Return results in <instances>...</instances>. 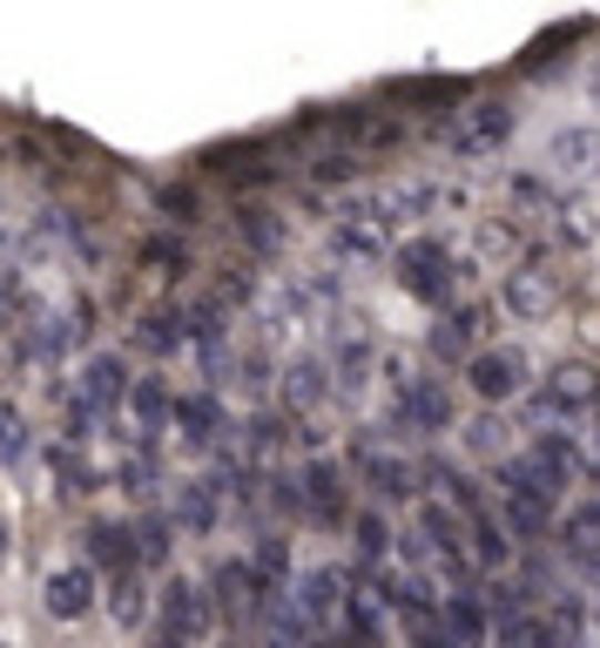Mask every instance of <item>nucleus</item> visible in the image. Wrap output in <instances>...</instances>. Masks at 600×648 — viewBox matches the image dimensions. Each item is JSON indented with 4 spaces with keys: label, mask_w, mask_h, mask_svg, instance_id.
<instances>
[{
    "label": "nucleus",
    "mask_w": 600,
    "mask_h": 648,
    "mask_svg": "<svg viewBox=\"0 0 600 648\" xmlns=\"http://www.w3.org/2000/svg\"><path fill=\"white\" fill-rule=\"evenodd\" d=\"M223 514H230V500H223V479H190L183 494H176V507H169L176 534H190V540L216 534V527H223Z\"/></svg>",
    "instance_id": "4468645a"
},
{
    "label": "nucleus",
    "mask_w": 600,
    "mask_h": 648,
    "mask_svg": "<svg viewBox=\"0 0 600 648\" xmlns=\"http://www.w3.org/2000/svg\"><path fill=\"white\" fill-rule=\"evenodd\" d=\"M587 89H593V95H600V61H593V68H587Z\"/></svg>",
    "instance_id": "2f4dec72"
},
{
    "label": "nucleus",
    "mask_w": 600,
    "mask_h": 648,
    "mask_svg": "<svg viewBox=\"0 0 600 648\" xmlns=\"http://www.w3.org/2000/svg\"><path fill=\"white\" fill-rule=\"evenodd\" d=\"M506 554H512V547H506V527L479 514V520H472V560H479V567H506Z\"/></svg>",
    "instance_id": "bb28decb"
},
{
    "label": "nucleus",
    "mask_w": 600,
    "mask_h": 648,
    "mask_svg": "<svg viewBox=\"0 0 600 648\" xmlns=\"http://www.w3.org/2000/svg\"><path fill=\"white\" fill-rule=\"evenodd\" d=\"M109 601H115V615H122V621H142V581H135V575H129V581H115V595H109Z\"/></svg>",
    "instance_id": "c756f323"
},
{
    "label": "nucleus",
    "mask_w": 600,
    "mask_h": 648,
    "mask_svg": "<svg viewBox=\"0 0 600 648\" xmlns=\"http://www.w3.org/2000/svg\"><path fill=\"white\" fill-rule=\"evenodd\" d=\"M41 601H48L54 621H81V615H95V601H102V575L89 560H68V567H54V575L41 581Z\"/></svg>",
    "instance_id": "6e6552de"
},
{
    "label": "nucleus",
    "mask_w": 600,
    "mask_h": 648,
    "mask_svg": "<svg viewBox=\"0 0 600 648\" xmlns=\"http://www.w3.org/2000/svg\"><path fill=\"white\" fill-rule=\"evenodd\" d=\"M439 628L452 635V648H459V641L472 648V641H486V628H492V608H486L479 595H466V588H459V595H446V601H439Z\"/></svg>",
    "instance_id": "412c9836"
},
{
    "label": "nucleus",
    "mask_w": 600,
    "mask_h": 648,
    "mask_svg": "<svg viewBox=\"0 0 600 648\" xmlns=\"http://www.w3.org/2000/svg\"><path fill=\"white\" fill-rule=\"evenodd\" d=\"M135 345H142L155 365L176 358V352H190V311H149L142 332H135Z\"/></svg>",
    "instance_id": "aec40b11"
},
{
    "label": "nucleus",
    "mask_w": 600,
    "mask_h": 648,
    "mask_svg": "<svg viewBox=\"0 0 600 648\" xmlns=\"http://www.w3.org/2000/svg\"><path fill=\"white\" fill-rule=\"evenodd\" d=\"M506 520H512V534H547V520H553V500H533V494H506Z\"/></svg>",
    "instance_id": "a878e982"
},
{
    "label": "nucleus",
    "mask_w": 600,
    "mask_h": 648,
    "mask_svg": "<svg viewBox=\"0 0 600 648\" xmlns=\"http://www.w3.org/2000/svg\"><path fill=\"white\" fill-rule=\"evenodd\" d=\"M297 486H304V514H311V520H345V514H352L345 466H337V459H311Z\"/></svg>",
    "instance_id": "2eb2a0df"
},
{
    "label": "nucleus",
    "mask_w": 600,
    "mask_h": 648,
    "mask_svg": "<svg viewBox=\"0 0 600 648\" xmlns=\"http://www.w3.org/2000/svg\"><path fill=\"white\" fill-rule=\"evenodd\" d=\"M176 446L183 453H210L223 433H230V413H223V392L216 385H196V392H176Z\"/></svg>",
    "instance_id": "423d86ee"
},
{
    "label": "nucleus",
    "mask_w": 600,
    "mask_h": 648,
    "mask_svg": "<svg viewBox=\"0 0 600 648\" xmlns=\"http://www.w3.org/2000/svg\"><path fill=\"white\" fill-rule=\"evenodd\" d=\"M129 385H135V372H129V358L122 352H95L89 365H81V378L68 385L81 405H89V413L109 426L115 413H129Z\"/></svg>",
    "instance_id": "39448f33"
},
{
    "label": "nucleus",
    "mask_w": 600,
    "mask_h": 648,
    "mask_svg": "<svg viewBox=\"0 0 600 648\" xmlns=\"http://www.w3.org/2000/svg\"><path fill=\"white\" fill-rule=\"evenodd\" d=\"M358 547H365V560H378V554L391 547V527H385L378 514H358Z\"/></svg>",
    "instance_id": "c85d7f7f"
},
{
    "label": "nucleus",
    "mask_w": 600,
    "mask_h": 648,
    "mask_svg": "<svg viewBox=\"0 0 600 648\" xmlns=\"http://www.w3.org/2000/svg\"><path fill=\"white\" fill-rule=\"evenodd\" d=\"M129 419H135V433H142V439H155L169 419H176V385H169V372H162V365L135 372V385H129Z\"/></svg>",
    "instance_id": "f8f14e48"
},
{
    "label": "nucleus",
    "mask_w": 600,
    "mask_h": 648,
    "mask_svg": "<svg viewBox=\"0 0 600 648\" xmlns=\"http://www.w3.org/2000/svg\"><path fill=\"white\" fill-rule=\"evenodd\" d=\"M452 419H459V405H452L446 378H398L391 385V433L439 439V433H452Z\"/></svg>",
    "instance_id": "f257e3e1"
},
{
    "label": "nucleus",
    "mask_w": 600,
    "mask_h": 648,
    "mask_svg": "<svg viewBox=\"0 0 600 648\" xmlns=\"http://www.w3.org/2000/svg\"><path fill=\"white\" fill-rule=\"evenodd\" d=\"M345 575H330V567H311V575L297 581V608H291V621L297 628H330L337 615H345Z\"/></svg>",
    "instance_id": "ddd939ff"
},
{
    "label": "nucleus",
    "mask_w": 600,
    "mask_h": 648,
    "mask_svg": "<svg viewBox=\"0 0 600 648\" xmlns=\"http://www.w3.org/2000/svg\"><path fill=\"white\" fill-rule=\"evenodd\" d=\"M486 304H452L439 324H433V352L439 358H472L479 352V338H486Z\"/></svg>",
    "instance_id": "f3484780"
},
{
    "label": "nucleus",
    "mask_w": 600,
    "mask_h": 648,
    "mask_svg": "<svg viewBox=\"0 0 600 648\" xmlns=\"http://www.w3.org/2000/svg\"><path fill=\"white\" fill-rule=\"evenodd\" d=\"M391 264H398L405 297H418V304H446L452 297V257H446L439 236H405L391 251Z\"/></svg>",
    "instance_id": "20e7f679"
},
{
    "label": "nucleus",
    "mask_w": 600,
    "mask_h": 648,
    "mask_svg": "<svg viewBox=\"0 0 600 648\" xmlns=\"http://www.w3.org/2000/svg\"><path fill=\"white\" fill-rule=\"evenodd\" d=\"M499 297H506V311H512V317H547V311H553V297H560V277H553L540 257H527V264H512V271H506Z\"/></svg>",
    "instance_id": "9b49d317"
},
{
    "label": "nucleus",
    "mask_w": 600,
    "mask_h": 648,
    "mask_svg": "<svg viewBox=\"0 0 600 648\" xmlns=\"http://www.w3.org/2000/svg\"><path fill=\"white\" fill-rule=\"evenodd\" d=\"M587 405H600V378L587 365H560L540 385V413H553V419H573V413H587Z\"/></svg>",
    "instance_id": "dca6fc26"
},
{
    "label": "nucleus",
    "mask_w": 600,
    "mask_h": 648,
    "mask_svg": "<svg viewBox=\"0 0 600 648\" xmlns=\"http://www.w3.org/2000/svg\"><path fill=\"white\" fill-rule=\"evenodd\" d=\"M391 236H398V203L378 196V203H352L345 216L330 223V251L352 257V264H372V257H385Z\"/></svg>",
    "instance_id": "7ed1b4c3"
},
{
    "label": "nucleus",
    "mask_w": 600,
    "mask_h": 648,
    "mask_svg": "<svg viewBox=\"0 0 600 648\" xmlns=\"http://www.w3.org/2000/svg\"><path fill=\"white\" fill-rule=\"evenodd\" d=\"M330 392V378H324V365L317 358H297L291 365V378H284V398H291V413H311V405Z\"/></svg>",
    "instance_id": "5701e85b"
},
{
    "label": "nucleus",
    "mask_w": 600,
    "mask_h": 648,
    "mask_svg": "<svg viewBox=\"0 0 600 648\" xmlns=\"http://www.w3.org/2000/svg\"><path fill=\"white\" fill-rule=\"evenodd\" d=\"M28 453V413H21V405H8V398H0V459H21Z\"/></svg>",
    "instance_id": "cd10ccee"
},
{
    "label": "nucleus",
    "mask_w": 600,
    "mask_h": 648,
    "mask_svg": "<svg viewBox=\"0 0 600 648\" xmlns=\"http://www.w3.org/2000/svg\"><path fill=\"white\" fill-rule=\"evenodd\" d=\"M466 385H472L486 405H506L512 392L527 385V352H520V345H479V352L466 358Z\"/></svg>",
    "instance_id": "0eeeda50"
},
{
    "label": "nucleus",
    "mask_w": 600,
    "mask_h": 648,
    "mask_svg": "<svg viewBox=\"0 0 600 648\" xmlns=\"http://www.w3.org/2000/svg\"><path fill=\"white\" fill-rule=\"evenodd\" d=\"M223 648H243V641H223Z\"/></svg>",
    "instance_id": "473e14b6"
},
{
    "label": "nucleus",
    "mask_w": 600,
    "mask_h": 648,
    "mask_svg": "<svg viewBox=\"0 0 600 648\" xmlns=\"http://www.w3.org/2000/svg\"><path fill=\"white\" fill-rule=\"evenodd\" d=\"M512 122H520V109H512V102H479V109L466 115V129H459V155H486V149H499V142L512 135Z\"/></svg>",
    "instance_id": "a211bd4d"
},
{
    "label": "nucleus",
    "mask_w": 600,
    "mask_h": 648,
    "mask_svg": "<svg viewBox=\"0 0 600 648\" xmlns=\"http://www.w3.org/2000/svg\"><path fill=\"white\" fill-rule=\"evenodd\" d=\"M547 162H553L560 176H587L593 162H600V129H560L547 142Z\"/></svg>",
    "instance_id": "4be33fe9"
},
{
    "label": "nucleus",
    "mask_w": 600,
    "mask_h": 648,
    "mask_svg": "<svg viewBox=\"0 0 600 648\" xmlns=\"http://www.w3.org/2000/svg\"><path fill=\"white\" fill-rule=\"evenodd\" d=\"M135 547H142V560H169V547H176V520H169V514H142L135 520Z\"/></svg>",
    "instance_id": "393cba45"
},
{
    "label": "nucleus",
    "mask_w": 600,
    "mask_h": 648,
    "mask_svg": "<svg viewBox=\"0 0 600 648\" xmlns=\"http://www.w3.org/2000/svg\"><path fill=\"white\" fill-rule=\"evenodd\" d=\"M155 479H162V446L135 433V446L115 453V486H122V494H135V500H149V494H155Z\"/></svg>",
    "instance_id": "6ab92c4d"
},
{
    "label": "nucleus",
    "mask_w": 600,
    "mask_h": 648,
    "mask_svg": "<svg viewBox=\"0 0 600 648\" xmlns=\"http://www.w3.org/2000/svg\"><path fill=\"white\" fill-rule=\"evenodd\" d=\"M89 567H95V575H115V581L142 575L135 520H95V527H89Z\"/></svg>",
    "instance_id": "9d476101"
},
{
    "label": "nucleus",
    "mask_w": 600,
    "mask_h": 648,
    "mask_svg": "<svg viewBox=\"0 0 600 648\" xmlns=\"http://www.w3.org/2000/svg\"><path fill=\"white\" fill-rule=\"evenodd\" d=\"M499 433H506L499 419H479V426H472V453H499Z\"/></svg>",
    "instance_id": "7c9ffc66"
},
{
    "label": "nucleus",
    "mask_w": 600,
    "mask_h": 648,
    "mask_svg": "<svg viewBox=\"0 0 600 648\" xmlns=\"http://www.w3.org/2000/svg\"><path fill=\"white\" fill-rule=\"evenodd\" d=\"M365 486H372L378 500H405V494H411V466H405V459H372V466H365Z\"/></svg>",
    "instance_id": "b1692460"
},
{
    "label": "nucleus",
    "mask_w": 600,
    "mask_h": 648,
    "mask_svg": "<svg viewBox=\"0 0 600 648\" xmlns=\"http://www.w3.org/2000/svg\"><path fill=\"white\" fill-rule=\"evenodd\" d=\"M210 608L223 615V621H243V615H271L264 601H256V581H250V560L243 554H230V560H216L210 567Z\"/></svg>",
    "instance_id": "1a4fd4ad"
},
{
    "label": "nucleus",
    "mask_w": 600,
    "mask_h": 648,
    "mask_svg": "<svg viewBox=\"0 0 600 648\" xmlns=\"http://www.w3.org/2000/svg\"><path fill=\"white\" fill-rule=\"evenodd\" d=\"M210 621H216V608H210L203 581H169L162 608H155V648H203Z\"/></svg>",
    "instance_id": "f03ea898"
}]
</instances>
